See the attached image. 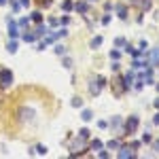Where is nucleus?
Segmentation results:
<instances>
[{
  "instance_id": "nucleus-1",
  "label": "nucleus",
  "mask_w": 159,
  "mask_h": 159,
  "mask_svg": "<svg viewBox=\"0 0 159 159\" xmlns=\"http://www.w3.org/2000/svg\"><path fill=\"white\" fill-rule=\"evenodd\" d=\"M0 83H2V87H11V83H13L11 70H2V72H0Z\"/></svg>"
},
{
  "instance_id": "nucleus-2",
  "label": "nucleus",
  "mask_w": 159,
  "mask_h": 159,
  "mask_svg": "<svg viewBox=\"0 0 159 159\" xmlns=\"http://www.w3.org/2000/svg\"><path fill=\"white\" fill-rule=\"evenodd\" d=\"M136 127H138V119H136V117H129V121H127V134H131Z\"/></svg>"
},
{
  "instance_id": "nucleus-3",
  "label": "nucleus",
  "mask_w": 159,
  "mask_h": 159,
  "mask_svg": "<svg viewBox=\"0 0 159 159\" xmlns=\"http://www.w3.org/2000/svg\"><path fill=\"white\" fill-rule=\"evenodd\" d=\"M9 34L13 36V38L17 36V24H15L13 19H9Z\"/></svg>"
},
{
  "instance_id": "nucleus-4",
  "label": "nucleus",
  "mask_w": 159,
  "mask_h": 159,
  "mask_svg": "<svg viewBox=\"0 0 159 159\" xmlns=\"http://www.w3.org/2000/svg\"><path fill=\"white\" fill-rule=\"evenodd\" d=\"M7 49H9V53H15V51H17V42H15V40H11Z\"/></svg>"
},
{
  "instance_id": "nucleus-5",
  "label": "nucleus",
  "mask_w": 159,
  "mask_h": 159,
  "mask_svg": "<svg viewBox=\"0 0 159 159\" xmlns=\"http://www.w3.org/2000/svg\"><path fill=\"white\" fill-rule=\"evenodd\" d=\"M24 40L26 42H34L36 40V34H24Z\"/></svg>"
},
{
  "instance_id": "nucleus-6",
  "label": "nucleus",
  "mask_w": 159,
  "mask_h": 159,
  "mask_svg": "<svg viewBox=\"0 0 159 159\" xmlns=\"http://www.w3.org/2000/svg\"><path fill=\"white\" fill-rule=\"evenodd\" d=\"M91 117H94V115H91V110H83V117H81V119H83V121H89Z\"/></svg>"
},
{
  "instance_id": "nucleus-7",
  "label": "nucleus",
  "mask_w": 159,
  "mask_h": 159,
  "mask_svg": "<svg viewBox=\"0 0 159 159\" xmlns=\"http://www.w3.org/2000/svg\"><path fill=\"white\" fill-rule=\"evenodd\" d=\"M100 45H102V38H100V36H98V38H94V40H91V47H94V49H96V47H100Z\"/></svg>"
},
{
  "instance_id": "nucleus-8",
  "label": "nucleus",
  "mask_w": 159,
  "mask_h": 159,
  "mask_svg": "<svg viewBox=\"0 0 159 159\" xmlns=\"http://www.w3.org/2000/svg\"><path fill=\"white\" fill-rule=\"evenodd\" d=\"M34 153H38V155H45V153H47V146H36Z\"/></svg>"
},
{
  "instance_id": "nucleus-9",
  "label": "nucleus",
  "mask_w": 159,
  "mask_h": 159,
  "mask_svg": "<svg viewBox=\"0 0 159 159\" xmlns=\"http://www.w3.org/2000/svg\"><path fill=\"white\" fill-rule=\"evenodd\" d=\"M72 106H76V108L83 106V100H81V98H74V100H72Z\"/></svg>"
},
{
  "instance_id": "nucleus-10",
  "label": "nucleus",
  "mask_w": 159,
  "mask_h": 159,
  "mask_svg": "<svg viewBox=\"0 0 159 159\" xmlns=\"http://www.w3.org/2000/svg\"><path fill=\"white\" fill-rule=\"evenodd\" d=\"M32 19H34V21H38V24H40V21H42V15H40V13H38V11H36V13L32 15Z\"/></svg>"
},
{
  "instance_id": "nucleus-11",
  "label": "nucleus",
  "mask_w": 159,
  "mask_h": 159,
  "mask_svg": "<svg viewBox=\"0 0 159 159\" xmlns=\"http://www.w3.org/2000/svg\"><path fill=\"white\" fill-rule=\"evenodd\" d=\"M55 51H57V55H64V53H66V49H64L62 45H57V47H55Z\"/></svg>"
},
{
  "instance_id": "nucleus-12",
  "label": "nucleus",
  "mask_w": 159,
  "mask_h": 159,
  "mask_svg": "<svg viewBox=\"0 0 159 159\" xmlns=\"http://www.w3.org/2000/svg\"><path fill=\"white\" fill-rule=\"evenodd\" d=\"M79 134H81V138H87V136H89V131H87V129H81Z\"/></svg>"
},
{
  "instance_id": "nucleus-13",
  "label": "nucleus",
  "mask_w": 159,
  "mask_h": 159,
  "mask_svg": "<svg viewBox=\"0 0 159 159\" xmlns=\"http://www.w3.org/2000/svg\"><path fill=\"white\" fill-rule=\"evenodd\" d=\"M108 146H110V149H117V146H119V142H117V140H113V142H108Z\"/></svg>"
},
{
  "instance_id": "nucleus-14",
  "label": "nucleus",
  "mask_w": 159,
  "mask_h": 159,
  "mask_svg": "<svg viewBox=\"0 0 159 159\" xmlns=\"http://www.w3.org/2000/svg\"><path fill=\"white\" fill-rule=\"evenodd\" d=\"M91 146H94V149H102V142H100V140H96V142H94Z\"/></svg>"
},
{
  "instance_id": "nucleus-15",
  "label": "nucleus",
  "mask_w": 159,
  "mask_h": 159,
  "mask_svg": "<svg viewBox=\"0 0 159 159\" xmlns=\"http://www.w3.org/2000/svg\"><path fill=\"white\" fill-rule=\"evenodd\" d=\"M87 9V4H83V2H81V4H76V11H85Z\"/></svg>"
},
{
  "instance_id": "nucleus-16",
  "label": "nucleus",
  "mask_w": 159,
  "mask_h": 159,
  "mask_svg": "<svg viewBox=\"0 0 159 159\" xmlns=\"http://www.w3.org/2000/svg\"><path fill=\"white\" fill-rule=\"evenodd\" d=\"M129 153H127V149H121V153H119V157H127Z\"/></svg>"
},
{
  "instance_id": "nucleus-17",
  "label": "nucleus",
  "mask_w": 159,
  "mask_h": 159,
  "mask_svg": "<svg viewBox=\"0 0 159 159\" xmlns=\"http://www.w3.org/2000/svg\"><path fill=\"white\" fill-rule=\"evenodd\" d=\"M21 7H30V0H21Z\"/></svg>"
},
{
  "instance_id": "nucleus-18",
  "label": "nucleus",
  "mask_w": 159,
  "mask_h": 159,
  "mask_svg": "<svg viewBox=\"0 0 159 159\" xmlns=\"http://www.w3.org/2000/svg\"><path fill=\"white\" fill-rule=\"evenodd\" d=\"M4 2H7V0H0V4H4Z\"/></svg>"
}]
</instances>
